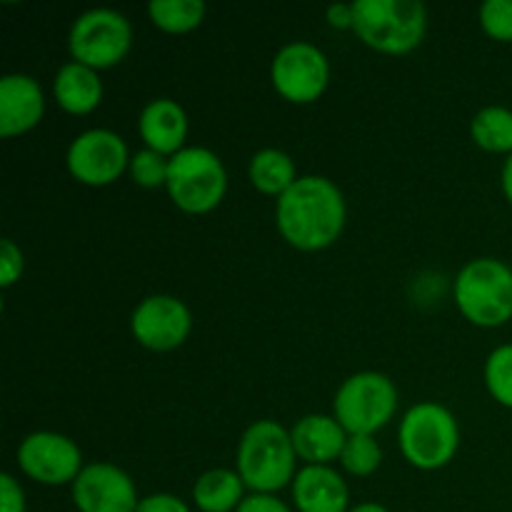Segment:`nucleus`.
<instances>
[{
    "instance_id": "1",
    "label": "nucleus",
    "mask_w": 512,
    "mask_h": 512,
    "mask_svg": "<svg viewBox=\"0 0 512 512\" xmlns=\"http://www.w3.org/2000/svg\"><path fill=\"white\" fill-rule=\"evenodd\" d=\"M348 218L345 198L333 180L323 175H300L288 193L278 198L275 223L293 248L315 253L340 238Z\"/></svg>"
},
{
    "instance_id": "2",
    "label": "nucleus",
    "mask_w": 512,
    "mask_h": 512,
    "mask_svg": "<svg viewBox=\"0 0 512 512\" xmlns=\"http://www.w3.org/2000/svg\"><path fill=\"white\" fill-rule=\"evenodd\" d=\"M353 30L368 48L405 55L428 30V8L420 0H355Z\"/></svg>"
},
{
    "instance_id": "3",
    "label": "nucleus",
    "mask_w": 512,
    "mask_h": 512,
    "mask_svg": "<svg viewBox=\"0 0 512 512\" xmlns=\"http://www.w3.org/2000/svg\"><path fill=\"white\" fill-rule=\"evenodd\" d=\"M295 455L290 430L275 420H258L238 445V475L253 493L273 495L295 480Z\"/></svg>"
},
{
    "instance_id": "4",
    "label": "nucleus",
    "mask_w": 512,
    "mask_h": 512,
    "mask_svg": "<svg viewBox=\"0 0 512 512\" xmlns=\"http://www.w3.org/2000/svg\"><path fill=\"white\" fill-rule=\"evenodd\" d=\"M460 313L480 328H500L512 320V268L498 258H475L455 278Z\"/></svg>"
},
{
    "instance_id": "5",
    "label": "nucleus",
    "mask_w": 512,
    "mask_h": 512,
    "mask_svg": "<svg viewBox=\"0 0 512 512\" xmlns=\"http://www.w3.org/2000/svg\"><path fill=\"white\" fill-rule=\"evenodd\" d=\"M400 450L413 468L440 470L460 448V428L448 408L418 403L400 420Z\"/></svg>"
},
{
    "instance_id": "6",
    "label": "nucleus",
    "mask_w": 512,
    "mask_h": 512,
    "mask_svg": "<svg viewBox=\"0 0 512 512\" xmlns=\"http://www.w3.org/2000/svg\"><path fill=\"white\" fill-rule=\"evenodd\" d=\"M165 190L183 213H210L223 203L228 190V170L213 150L183 148L170 158Z\"/></svg>"
},
{
    "instance_id": "7",
    "label": "nucleus",
    "mask_w": 512,
    "mask_h": 512,
    "mask_svg": "<svg viewBox=\"0 0 512 512\" xmlns=\"http://www.w3.org/2000/svg\"><path fill=\"white\" fill-rule=\"evenodd\" d=\"M398 390L393 380L375 370L355 373L335 393L333 418L348 435H375L393 420Z\"/></svg>"
},
{
    "instance_id": "8",
    "label": "nucleus",
    "mask_w": 512,
    "mask_h": 512,
    "mask_svg": "<svg viewBox=\"0 0 512 512\" xmlns=\"http://www.w3.org/2000/svg\"><path fill=\"white\" fill-rule=\"evenodd\" d=\"M133 28L123 13L113 8H93L78 15L70 28V55L75 63L93 70L113 68L128 55Z\"/></svg>"
},
{
    "instance_id": "9",
    "label": "nucleus",
    "mask_w": 512,
    "mask_h": 512,
    "mask_svg": "<svg viewBox=\"0 0 512 512\" xmlns=\"http://www.w3.org/2000/svg\"><path fill=\"white\" fill-rule=\"evenodd\" d=\"M273 88L290 103H313L330 83V63L318 45L293 40L275 53L270 65Z\"/></svg>"
},
{
    "instance_id": "10",
    "label": "nucleus",
    "mask_w": 512,
    "mask_h": 512,
    "mask_svg": "<svg viewBox=\"0 0 512 512\" xmlns=\"http://www.w3.org/2000/svg\"><path fill=\"white\" fill-rule=\"evenodd\" d=\"M128 145L118 133L105 128H93L80 133L68 148V170L75 180L93 188L115 183L125 168H130Z\"/></svg>"
},
{
    "instance_id": "11",
    "label": "nucleus",
    "mask_w": 512,
    "mask_h": 512,
    "mask_svg": "<svg viewBox=\"0 0 512 512\" xmlns=\"http://www.w3.org/2000/svg\"><path fill=\"white\" fill-rule=\"evenodd\" d=\"M18 465L30 480L40 485H73L80 470L85 468L78 445L50 430L30 433L20 443Z\"/></svg>"
},
{
    "instance_id": "12",
    "label": "nucleus",
    "mask_w": 512,
    "mask_h": 512,
    "mask_svg": "<svg viewBox=\"0 0 512 512\" xmlns=\"http://www.w3.org/2000/svg\"><path fill=\"white\" fill-rule=\"evenodd\" d=\"M190 328H193V315L188 305L173 295H150L133 310L130 318L133 338L143 348L158 353L180 348L188 340Z\"/></svg>"
},
{
    "instance_id": "13",
    "label": "nucleus",
    "mask_w": 512,
    "mask_h": 512,
    "mask_svg": "<svg viewBox=\"0 0 512 512\" xmlns=\"http://www.w3.org/2000/svg\"><path fill=\"white\" fill-rule=\"evenodd\" d=\"M73 503L80 512H135L140 500L125 470L110 463H93L75 478Z\"/></svg>"
},
{
    "instance_id": "14",
    "label": "nucleus",
    "mask_w": 512,
    "mask_h": 512,
    "mask_svg": "<svg viewBox=\"0 0 512 512\" xmlns=\"http://www.w3.org/2000/svg\"><path fill=\"white\" fill-rule=\"evenodd\" d=\"M45 113V98L38 80L10 73L0 80V135L13 138L33 130Z\"/></svg>"
},
{
    "instance_id": "15",
    "label": "nucleus",
    "mask_w": 512,
    "mask_h": 512,
    "mask_svg": "<svg viewBox=\"0 0 512 512\" xmlns=\"http://www.w3.org/2000/svg\"><path fill=\"white\" fill-rule=\"evenodd\" d=\"M138 130L140 138L145 140V148L173 158L183 150L185 138H188V115L175 100L155 98L140 113Z\"/></svg>"
},
{
    "instance_id": "16",
    "label": "nucleus",
    "mask_w": 512,
    "mask_h": 512,
    "mask_svg": "<svg viewBox=\"0 0 512 512\" xmlns=\"http://www.w3.org/2000/svg\"><path fill=\"white\" fill-rule=\"evenodd\" d=\"M293 500L300 512H348L350 493L333 468L305 465L293 480Z\"/></svg>"
},
{
    "instance_id": "17",
    "label": "nucleus",
    "mask_w": 512,
    "mask_h": 512,
    "mask_svg": "<svg viewBox=\"0 0 512 512\" xmlns=\"http://www.w3.org/2000/svg\"><path fill=\"white\" fill-rule=\"evenodd\" d=\"M295 455L308 465H328L340 458L348 433L330 415H305L290 430Z\"/></svg>"
},
{
    "instance_id": "18",
    "label": "nucleus",
    "mask_w": 512,
    "mask_h": 512,
    "mask_svg": "<svg viewBox=\"0 0 512 512\" xmlns=\"http://www.w3.org/2000/svg\"><path fill=\"white\" fill-rule=\"evenodd\" d=\"M53 95L63 110L73 115H88L103 100V83L98 70L83 63H65L53 80Z\"/></svg>"
},
{
    "instance_id": "19",
    "label": "nucleus",
    "mask_w": 512,
    "mask_h": 512,
    "mask_svg": "<svg viewBox=\"0 0 512 512\" xmlns=\"http://www.w3.org/2000/svg\"><path fill=\"white\" fill-rule=\"evenodd\" d=\"M193 500L203 512H233L245 500V483L238 470H208L195 480Z\"/></svg>"
},
{
    "instance_id": "20",
    "label": "nucleus",
    "mask_w": 512,
    "mask_h": 512,
    "mask_svg": "<svg viewBox=\"0 0 512 512\" xmlns=\"http://www.w3.org/2000/svg\"><path fill=\"white\" fill-rule=\"evenodd\" d=\"M248 175L255 190H260L265 195H275V198L288 193L295 180H298L293 158L278 148L258 150L253 155V160H250Z\"/></svg>"
},
{
    "instance_id": "21",
    "label": "nucleus",
    "mask_w": 512,
    "mask_h": 512,
    "mask_svg": "<svg viewBox=\"0 0 512 512\" xmlns=\"http://www.w3.org/2000/svg\"><path fill=\"white\" fill-rule=\"evenodd\" d=\"M475 145L488 153H512V110L503 105H488L478 110L470 123Z\"/></svg>"
},
{
    "instance_id": "22",
    "label": "nucleus",
    "mask_w": 512,
    "mask_h": 512,
    "mask_svg": "<svg viewBox=\"0 0 512 512\" xmlns=\"http://www.w3.org/2000/svg\"><path fill=\"white\" fill-rule=\"evenodd\" d=\"M150 20L165 33H188L205 20L203 0H153L148 5Z\"/></svg>"
},
{
    "instance_id": "23",
    "label": "nucleus",
    "mask_w": 512,
    "mask_h": 512,
    "mask_svg": "<svg viewBox=\"0 0 512 512\" xmlns=\"http://www.w3.org/2000/svg\"><path fill=\"white\" fill-rule=\"evenodd\" d=\"M340 463L355 478H368L383 463V450L373 435H348L343 453H340Z\"/></svg>"
},
{
    "instance_id": "24",
    "label": "nucleus",
    "mask_w": 512,
    "mask_h": 512,
    "mask_svg": "<svg viewBox=\"0 0 512 512\" xmlns=\"http://www.w3.org/2000/svg\"><path fill=\"white\" fill-rule=\"evenodd\" d=\"M485 385L488 393L503 408L512 410V343L500 345L485 360Z\"/></svg>"
},
{
    "instance_id": "25",
    "label": "nucleus",
    "mask_w": 512,
    "mask_h": 512,
    "mask_svg": "<svg viewBox=\"0 0 512 512\" xmlns=\"http://www.w3.org/2000/svg\"><path fill=\"white\" fill-rule=\"evenodd\" d=\"M168 165L170 158L155 153V150L145 148L130 158V175L140 188H160L168 183Z\"/></svg>"
},
{
    "instance_id": "26",
    "label": "nucleus",
    "mask_w": 512,
    "mask_h": 512,
    "mask_svg": "<svg viewBox=\"0 0 512 512\" xmlns=\"http://www.w3.org/2000/svg\"><path fill=\"white\" fill-rule=\"evenodd\" d=\"M480 25L490 38L512 43V0H485L480 5Z\"/></svg>"
},
{
    "instance_id": "27",
    "label": "nucleus",
    "mask_w": 512,
    "mask_h": 512,
    "mask_svg": "<svg viewBox=\"0 0 512 512\" xmlns=\"http://www.w3.org/2000/svg\"><path fill=\"white\" fill-rule=\"evenodd\" d=\"M23 265L25 260L20 248L13 240L5 238L3 243H0V285H3V288H10V285L23 275Z\"/></svg>"
},
{
    "instance_id": "28",
    "label": "nucleus",
    "mask_w": 512,
    "mask_h": 512,
    "mask_svg": "<svg viewBox=\"0 0 512 512\" xmlns=\"http://www.w3.org/2000/svg\"><path fill=\"white\" fill-rule=\"evenodd\" d=\"M0 512H25V493L13 475H0Z\"/></svg>"
},
{
    "instance_id": "29",
    "label": "nucleus",
    "mask_w": 512,
    "mask_h": 512,
    "mask_svg": "<svg viewBox=\"0 0 512 512\" xmlns=\"http://www.w3.org/2000/svg\"><path fill=\"white\" fill-rule=\"evenodd\" d=\"M135 512H190V508L185 505V500L178 498V495L155 493L140 500Z\"/></svg>"
},
{
    "instance_id": "30",
    "label": "nucleus",
    "mask_w": 512,
    "mask_h": 512,
    "mask_svg": "<svg viewBox=\"0 0 512 512\" xmlns=\"http://www.w3.org/2000/svg\"><path fill=\"white\" fill-rule=\"evenodd\" d=\"M235 512H290V508L283 500L275 498V495L253 493L240 503V508Z\"/></svg>"
},
{
    "instance_id": "31",
    "label": "nucleus",
    "mask_w": 512,
    "mask_h": 512,
    "mask_svg": "<svg viewBox=\"0 0 512 512\" xmlns=\"http://www.w3.org/2000/svg\"><path fill=\"white\" fill-rule=\"evenodd\" d=\"M325 18H328V23L333 28L353 30V3H333L328 8V13H325Z\"/></svg>"
},
{
    "instance_id": "32",
    "label": "nucleus",
    "mask_w": 512,
    "mask_h": 512,
    "mask_svg": "<svg viewBox=\"0 0 512 512\" xmlns=\"http://www.w3.org/2000/svg\"><path fill=\"white\" fill-rule=\"evenodd\" d=\"M500 185H503V193L508 198V203L512 205V153L508 155L503 165V175H500Z\"/></svg>"
},
{
    "instance_id": "33",
    "label": "nucleus",
    "mask_w": 512,
    "mask_h": 512,
    "mask_svg": "<svg viewBox=\"0 0 512 512\" xmlns=\"http://www.w3.org/2000/svg\"><path fill=\"white\" fill-rule=\"evenodd\" d=\"M348 512H388V508H383V505H380V503H360V505H355V508L348 510Z\"/></svg>"
}]
</instances>
